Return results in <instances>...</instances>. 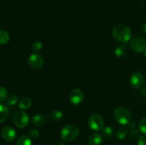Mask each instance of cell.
<instances>
[{"label": "cell", "mask_w": 146, "mask_h": 145, "mask_svg": "<svg viewBox=\"0 0 146 145\" xmlns=\"http://www.w3.org/2000/svg\"><path fill=\"white\" fill-rule=\"evenodd\" d=\"M89 127L92 130L98 132L103 129L104 125V121L102 117L98 114H93L89 117L88 120Z\"/></svg>", "instance_id": "obj_5"}, {"label": "cell", "mask_w": 146, "mask_h": 145, "mask_svg": "<svg viewBox=\"0 0 146 145\" xmlns=\"http://www.w3.org/2000/svg\"><path fill=\"white\" fill-rule=\"evenodd\" d=\"M31 122L36 126H43L46 122V119L43 115L37 114V115H35L33 117Z\"/></svg>", "instance_id": "obj_13"}, {"label": "cell", "mask_w": 146, "mask_h": 145, "mask_svg": "<svg viewBox=\"0 0 146 145\" xmlns=\"http://www.w3.org/2000/svg\"><path fill=\"white\" fill-rule=\"evenodd\" d=\"M28 63L34 69H39L44 65V61L42 57L38 53H32L28 58Z\"/></svg>", "instance_id": "obj_7"}, {"label": "cell", "mask_w": 146, "mask_h": 145, "mask_svg": "<svg viewBox=\"0 0 146 145\" xmlns=\"http://www.w3.org/2000/svg\"><path fill=\"white\" fill-rule=\"evenodd\" d=\"M8 95V91L4 87H0V102L5 100Z\"/></svg>", "instance_id": "obj_23"}, {"label": "cell", "mask_w": 146, "mask_h": 145, "mask_svg": "<svg viewBox=\"0 0 146 145\" xmlns=\"http://www.w3.org/2000/svg\"><path fill=\"white\" fill-rule=\"evenodd\" d=\"M113 117L115 120L122 125H129L131 121V115L125 107H118L115 109Z\"/></svg>", "instance_id": "obj_3"}, {"label": "cell", "mask_w": 146, "mask_h": 145, "mask_svg": "<svg viewBox=\"0 0 146 145\" xmlns=\"http://www.w3.org/2000/svg\"><path fill=\"white\" fill-rule=\"evenodd\" d=\"M31 106V100L29 98H27V97L21 98L19 102V109H22V110L29 109Z\"/></svg>", "instance_id": "obj_14"}, {"label": "cell", "mask_w": 146, "mask_h": 145, "mask_svg": "<svg viewBox=\"0 0 146 145\" xmlns=\"http://www.w3.org/2000/svg\"><path fill=\"white\" fill-rule=\"evenodd\" d=\"M141 93L143 96L146 98V86L142 88V90H141Z\"/></svg>", "instance_id": "obj_28"}, {"label": "cell", "mask_w": 146, "mask_h": 145, "mask_svg": "<svg viewBox=\"0 0 146 145\" xmlns=\"http://www.w3.org/2000/svg\"><path fill=\"white\" fill-rule=\"evenodd\" d=\"M58 145H66V144H64V143H60L59 144H58Z\"/></svg>", "instance_id": "obj_31"}, {"label": "cell", "mask_w": 146, "mask_h": 145, "mask_svg": "<svg viewBox=\"0 0 146 145\" xmlns=\"http://www.w3.org/2000/svg\"><path fill=\"white\" fill-rule=\"evenodd\" d=\"M138 127H139L140 131H141L143 134H146V118L141 119V122H139Z\"/></svg>", "instance_id": "obj_24"}, {"label": "cell", "mask_w": 146, "mask_h": 145, "mask_svg": "<svg viewBox=\"0 0 146 145\" xmlns=\"http://www.w3.org/2000/svg\"><path fill=\"white\" fill-rule=\"evenodd\" d=\"M17 102H18V97L15 94H12V95H9L7 98V102L9 106H14L17 104Z\"/></svg>", "instance_id": "obj_20"}, {"label": "cell", "mask_w": 146, "mask_h": 145, "mask_svg": "<svg viewBox=\"0 0 146 145\" xmlns=\"http://www.w3.org/2000/svg\"><path fill=\"white\" fill-rule=\"evenodd\" d=\"M1 136L7 142H13L17 137V132L11 127H4L1 129Z\"/></svg>", "instance_id": "obj_10"}, {"label": "cell", "mask_w": 146, "mask_h": 145, "mask_svg": "<svg viewBox=\"0 0 146 145\" xmlns=\"http://www.w3.org/2000/svg\"><path fill=\"white\" fill-rule=\"evenodd\" d=\"M127 134H128V131L125 127H121L116 131L115 133V136L118 139H123L126 137Z\"/></svg>", "instance_id": "obj_18"}, {"label": "cell", "mask_w": 146, "mask_h": 145, "mask_svg": "<svg viewBox=\"0 0 146 145\" xmlns=\"http://www.w3.org/2000/svg\"><path fill=\"white\" fill-rule=\"evenodd\" d=\"M138 134H139V132H138V131L135 129H131L129 134L130 136H131V138H136L137 136H138Z\"/></svg>", "instance_id": "obj_27"}, {"label": "cell", "mask_w": 146, "mask_h": 145, "mask_svg": "<svg viewBox=\"0 0 146 145\" xmlns=\"http://www.w3.org/2000/svg\"><path fill=\"white\" fill-rule=\"evenodd\" d=\"M84 95L82 91L78 88L72 90L69 93V100L73 105H80L84 101Z\"/></svg>", "instance_id": "obj_8"}, {"label": "cell", "mask_w": 146, "mask_h": 145, "mask_svg": "<svg viewBox=\"0 0 146 145\" xmlns=\"http://www.w3.org/2000/svg\"><path fill=\"white\" fill-rule=\"evenodd\" d=\"M130 83L135 89H139L144 83V77L140 72H135L130 78Z\"/></svg>", "instance_id": "obj_9"}, {"label": "cell", "mask_w": 146, "mask_h": 145, "mask_svg": "<svg viewBox=\"0 0 146 145\" xmlns=\"http://www.w3.org/2000/svg\"><path fill=\"white\" fill-rule=\"evenodd\" d=\"M9 34L7 31L3 29H0V44L5 45L9 41Z\"/></svg>", "instance_id": "obj_15"}, {"label": "cell", "mask_w": 146, "mask_h": 145, "mask_svg": "<svg viewBox=\"0 0 146 145\" xmlns=\"http://www.w3.org/2000/svg\"><path fill=\"white\" fill-rule=\"evenodd\" d=\"M138 145H146V136L143 135L138 138Z\"/></svg>", "instance_id": "obj_26"}, {"label": "cell", "mask_w": 146, "mask_h": 145, "mask_svg": "<svg viewBox=\"0 0 146 145\" xmlns=\"http://www.w3.org/2000/svg\"><path fill=\"white\" fill-rule=\"evenodd\" d=\"M9 114V108L5 105L0 104V123L5 122Z\"/></svg>", "instance_id": "obj_12"}, {"label": "cell", "mask_w": 146, "mask_h": 145, "mask_svg": "<svg viewBox=\"0 0 146 145\" xmlns=\"http://www.w3.org/2000/svg\"><path fill=\"white\" fill-rule=\"evenodd\" d=\"M144 54H145V58H146V49L145 50V51H144Z\"/></svg>", "instance_id": "obj_30"}, {"label": "cell", "mask_w": 146, "mask_h": 145, "mask_svg": "<svg viewBox=\"0 0 146 145\" xmlns=\"http://www.w3.org/2000/svg\"><path fill=\"white\" fill-rule=\"evenodd\" d=\"M29 122V117L27 112L24 111H18L13 117V122L18 128H24L28 125Z\"/></svg>", "instance_id": "obj_4"}, {"label": "cell", "mask_w": 146, "mask_h": 145, "mask_svg": "<svg viewBox=\"0 0 146 145\" xmlns=\"http://www.w3.org/2000/svg\"><path fill=\"white\" fill-rule=\"evenodd\" d=\"M103 142V138L100 134L94 133L88 138L89 145H101Z\"/></svg>", "instance_id": "obj_11"}, {"label": "cell", "mask_w": 146, "mask_h": 145, "mask_svg": "<svg viewBox=\"0 0 146 145\" xmlns=\"http://www.w3.org/2000/svg\"><path fill=\"white\" fill-rule=\"evenodd\" d=\"M50 118L54 121H58L63 117V112L61 110H54L50 114Z\"/></svg>", "instance_id": "obj_17"}, {"label": "cell", "mask_w": 146, "mask_h": 145, "mask_svg": "<svg viewBox=\"0 0 146 145\" xmlns=\"http://www.w3.org/2000/svg\"><path fill=\"white\" fill-rule=\"evenodd\" d=\"M130 45H131V48L135 52H144L146 49V41L143 38L136 37V38H134L131 40Z\"/></svg>", "instance_id": "obj_6"}, {"label": "cell", "mask_w": 146, "mask_h": 145, "mask_svg": "<svg viewBox=\"0 0 146 145\" xmlns=\"http://www.w3.org/2000/svg\"><path fill=\"white\" fill-rule=\"evenodd\" d=\"M32 51L35 53H38L39 51H41L43 48L42 43L40 42V41H35L34 44H32Z\"/></svg>", "instance_id": "obj_22"}, {"label": "cell", "mask_w": 146, "mask_h": 145, "mask_svg": "<svg viewBox=\"0 0 146 145\" xmlns=\"http://www.w3.org/2000/svg\"><path fill=\"white\" fill-rule=\"evenodd\" d=\"M79 134V129L76 125H66L61 132V136L63 140L66 142H71L78 137Z\"/></svg>", "instance_id": "obj_2"}, {"label": "cell", "mask_w": 146, "mask_h": 145, "mask_svg": "<svg viewBox=\"0 0 146 145\" xmlns=\"http://www.w3.org/2000/svg\"><path fill=\"white\" fill-rule=\"evenodd\" d=\"M126 53V45H121L117 47L115 50V55L117 57H123Z\"/></svg>", "instance_id": "obj_19"}, {"label": "cell", "mask_w": 146, "mask_h": 145, "mask_svg": "<svg viewBox=\"0 0 146 145\" xmlns=\"http://www.w3.org/2000/svg\"><path fill=\"white\" fill-rule=\"evenodd\" d=\"M143 31L145 34H146V24H144L143 26Z\"/></svg>", "instance_id": "obj_29"}, {"label": "cell", "mask_w": 146, "mask_h": 145, "mask_svg": "<svg viewBox=\"0 0 146 145\" xmlns=\"http://www.w3.org/2000/svg\"><path fill=\"white\" fill-rule=\"evenodd\" d=\"M39 132H38V129H32L31 131H30V137L34 138V139H36V138L38 137L39 136Z\"/></svg>", "instance_id": "obj_25"}, {"label": "cell", "mask_w": 146, "mask_h": 145, "mask_svg": "<svg viewBox=\"0 0 146 145\" xmlns=\"http://www.w3.org/2000/svg\"><path fill=\"white\" fill-rule=\"evenodd\" d=\"M113 36L117 41L123 44H126L131 40L132 32L131 28L127 26L119 25L113 28Z\"/></svg>", "instance_id": "obj_1"}, {"label": "cell", "mask_w": 146, "mask_h": 145, "mask_svg": "<svg viewBox=\"0 0 146 145\" xmlns=\"http://www.w3.org/2000/svg\"><path fill=\"white\" fill-rule=\"evenodd\" d=\"M103 135L106 138H110L113 135V130L111 127H106L102 129Z\"/></svg>", "instance_id": "obj_21"}, {"label": "cell", "mask_w": 146, "mask_h": 145, "mask_svg": "<svg viewBox=\"0 0 146 145\" xmlns=\"http://www.w3.org/2000/svg\"><path fill=\"white\" fill-rule=\"evenodd\" d=\"M31 139L27 135L21 136L17 141V145H31Z\"/></svg>", "instance_id": "obj_16"}]
</instances>
